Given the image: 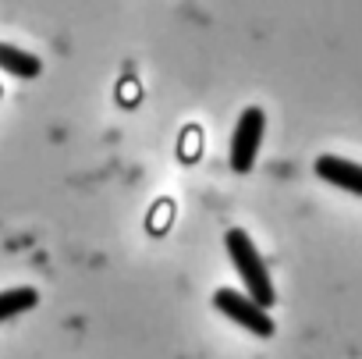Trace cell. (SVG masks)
I'll return each mask as SVG.
<instances>
[{
	"label": "cell",
	"instance_id": "cell-3",
	"mask_svg": "<svg viewBox=\"0 0 362 359\" xmlns=\"http://www.w3.org/2000/svg\"><path fill=\"white\" fill-rule=\"evenodd\" d=\"M263 128H267L263 107H245L238 125H235V135H231V167L238 174H245L256 164V153H259V142H263Z\"/></svg>",
	"mask_w": 362,
	"mask_h": 359
},
{
	"label": "cell",
	"instance_id": "cell-6",
	"mask_svg": "<svg viewBox=\"0 0 362 359\" xmlns=\"http://www.w3.org/2000/svg\"><path fill=\"white\" fill-rule=\"evenodd\" d=\"M40 302V292L22 285V288H8V292H0V320H8V317H18L25 309H33Z\"/></svg>",
	"mask_w": 362,
	"mask_h": 359
},
{
	"label": "cell",
	"instance_id": "cell-5",
	"mask_svg": "<svg viewBox=\"0 0 362 359\" xmlns=\"http://www.w3.org/2000/svg\"><path fill=\"white\" fill-rule=\"evenodd\" d=\"M0 72H8L15 79H36L43 72L40 57H33L29 50H18L11 43H0Z\"/></svg>",
	"mask_w": 362,
	"mask_h": 359
},
{
	"label": "cell",
	"instance_id": "cell-2",
	"mask_svg": "<svg viewBox=\"0 0 362 359\" xmlns=\"http://www.w3.org/2000/svg\"><path fill=\"white\" fill-rule=\"evenodd\" d=\"M214 306L224 313V317H231L235 324H242L249 334H256V338H270L274 334V317L263 309V306H256L245 292H235V288H221V292H214Z\"/></svg>",
	"mask_w": 362,
	"mask_h": 359
},
{
	"label": "cell",
	"instance_id": "cell-1",
	"mask_svg": "<svg viewBox=\"0 0 362 359\" xmlns=\"http://www.w3.org/2000/svg\"><path fill=\"white\" fill-rule=\"evenodd\" d=\"M228 253H231V263H235L238 278H242L245 288H249V299H252L256 306H263V309L274 306L277 292H274V281H270V274H267V263H263L259 249L252 246L249 232L231 228V232H228Z\"/></svg>",
	"mask_w": 362,
	"mask_h": 359
},
{
	"label": "cell",
	"instance_id": "cell-4",
	"mask_svg": "<svg viewBox=\"0 0 362 359\" xmlns=\"http://www.w3.org/2000/svg\"><path fill=\"white\" fill-rule=\"evenodd\" d=\"M316 174L330 186H341L344 193L351 196H362V164H351L344 156H334V153H323L316 160Z\"/></svg>",
	"mask_w": 362,
	"mask_h": 359
}]
</instances>
